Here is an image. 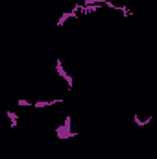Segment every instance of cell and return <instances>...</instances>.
<instances>
[{
	"label": "cell",
	"instance_id": "1",
	"mask_svg": "<svg viewBox=\"0 0 157 159\" xmlns=\"http://www.w3.org/2000/svg\"><path fill=\"white\" fill-rule=\"evenodd\" d=\"M72 117L70 115H67L65 117V122L63 124H59L57 128H56V135H57V139H72V137H76L78 135V131H72Z\"/></svg>",
	"mask_w": 157,
	"mask_h": 159
},
{
	"label": "cell",
	"instance_id": "2",
	"mask_svg": "<svg viewBox=\"0 0 157 159\" xmlns=\"http://www.w3.org/2000/svg\"><path fill=\"white\" fill-rule=\"evenodd\" d=\"M133 122H135L137 128H144V126H148V124L152 122V115H148L146 119H141L139 113H133Z\"/></svg>",
	"mask_w": 157,
	"mask_h": 159
},
{
	"label": "cell",
	"instance_id": "3",
	"mask_svg": "<svg viewBox=\"0 0 157 159\" xmlns=\"http://www.w3.org/2000/svg\"><path fill=\"white\" fill-rule=\"evenodd\" d=\"M63 102V98H56V100H43V102H34V107H37V109H41V107H50V106H56V104H61Z\"/></svg>",
	"mask_w": 157,
	"mask_h": 159
},
{
	"label": "cell",
	"instance_id": "4",
	"mask_svg": "<svg viewBox=\"0 0 157 159\" xmlns=\"http://www.w3.org/2000/svg\"><path fill=\"white\" fill-rule=\"evenodd\" d=\"M56 72H57V74H59V76H61L63 80H65L67 76H69V72L65 70V67H63V61H61L59 57L56 59Z\"/></svg>",
	"mask_w": 157,
	"mask_h": 159
},
{
	"label": "cell",
	"instance_id": "5",
	"mask_svg": "<svg viewBox=\"0 0 157 159\" xmlns=\"http://www.w3.org/2000/svg\"><path fill=\"white\" fill-rule=\"evenodd\" d=\"M7 119H9V126H11V128H17V126H19V115H17L15 111L9 109V111H7Z\"/></svg>",
	"mask_w": 157,
	"mask_h": 159
},
{
	"label": "cell",
	"instance_id": "6",
	"mask_svg": "<svg viewBox=\"0 0 157 159\" xmlns=\"http://www.w3.org/2000/svg\"><path fill=\"white\" fill-rule=\"evenodd\" d=\"M17 106H20V107H32L34 104H32L30 100H24V98H19V100H17Z\"/></svg>",
	"mask_w": 157,
	"mask_h": 159
}]
</instances>
